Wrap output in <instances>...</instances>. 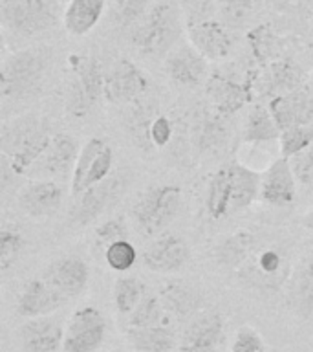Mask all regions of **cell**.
<instances>
[{"label": "cell", "mask_w": 313, "mask_h": 352, "mask_svg": "<svg viewBox=\"0 0 313 352\" xmlns=\"http://www.w3.org/2000/svg\"><path fill=\"white\" fill-rule=\"evenodd\" d=\"M115 184H117L115 180L106 178L95 186L88 187L79 195V202H77V209L73 213L77 224H88L103 213V209L106 208V204L110 202V198L114 195Z\"/></svg>", "instance_id": "cb8c5ba5"}, {"label": "cell", "mask_w": 313, "mask_h": 352, "mask_svg": "<svg viewBox=\"0 0 313 352\" xmlns=\"http://www.w3.org/2000/svg\"><path fill=\"white\" fill-rule=\"evenodd\" d=\"M255 252H257V236L251 231L240 230L225 236L214 250V255L222 266L238 270L249 261Z\"/></svg>", "instance_id": "7402d4cb"}, {"label": "cell", "mask_w": 313, "mask_h": 352, "mask_svg": "<svg viewBox=\"0 0 313 352\" xmlns=\"http://www.w3.org/2000/svg\"><path fill=\"white\" fill-rule=\"evenodd\" d=\"M211 219H224L231 213V170L229 165L222 167L209 182L207 200H205Z\"/></svg>", "instance_id": "83f0119b"}, {"label": "cell", "mask_w": 313, "mask_h": 352, "mask_svg": "<svg viewBox=\"0 0 313 352\" xmlns=\"http://www.w3.org/2000/svg\"><path fill=\"white\" fill-rule=\"evenodd\" d=\"M313 143V125H299L290 126L280 131L279 145L280 153L286 158H293L297 154H301L302 151H306Z\"/></svg>", "instance_id": "e575fe53"}, {"label": "cell", "mask_w": 313, "mask_h": 352, "mask_svg": "<svg viewBox=\"0 0 313 352\" xmlns=\"http://www.w3.org/2000/svg\"><path fill=\"white\" fill-rule=\"evenodd\" d=\"M48 131V123L38 120L35 116L19 118V120L11 121L10 125H5L4 132H2V151L11 158Z\"/></svg>", "instance_id": "ffe728a7"}, {"label": "cell", "mask_w": 313, "mask_h": 352, "mask_svg": "<svg viewBox=\"0 0 313 352\" xmlns=\"http://www.w3.org/2000/svg\"><path fill=\"white\" fill-rule=\"evenodd\" d=\"M126 341L136 352H172L176 345L174 332L165 327H128L126 330Z\"/></svg>", "instance_id": "603a6c76"}, {"label": "cell", "mask_w": 313, "mask_h": 352, "mask_svg": "<svg viewBox=\"0 0 313 352\" xmlns=\"http://www.w3.org/2000/svg\"><path fill=\"white\" fill-rule=\"evenodd\" d=\"M231 170V213L249 208L257 197H260V184L262 175L251 167L233 162Z\"/></svg>", "instance_id": "d6986e66"}, {"label": "cell", "mask_w": 313, "mask_h": 352, "mask_svg": "<svg viewBox=\"0 0 313 352\" xmlns=\"http://www.w3.org/2000/svg\"><path fill=\"white\" fill-rule=\"evenodd\" d=\"M187 258H189V246L178 235H161L150 242L143 252L145 268L158 274H170L183 268Z\"/></svg>", "instance_id": "4fadbf2b"}, {"label": "cell", "mask_w": 313, "mask_h": 352, "mask_svg": "<svg viewBox=\"0 0 313 352\" xmlns=\"http://www.w3.org/2000/svg\"><path fill=\"white\" fill-rule=\"evenodd\" d=\"M295 192L297 176L291 167V160L280 156L262 173L260 198L269 206L284 208L295 200Z\"/></svg>", "instance_id": "9c48e42d"}, {"label": "cell", "mask_w": 313, "mask_h": 352, "mask_svg": "<svg viewBox=\"0 0 313 352\" xmlns=\"http://www.w3.org/2000/svg\"><path fill=\"white\" fill-rule=\"evenodd\" d=\"M148 136L156 147H165L172 138V125L165 116H158L148 126Z\"/></svg>", "instance_id": "7dc6e473"}, {"label": "cell", "mask_w": 313, "mask_h": 352, "mask_svg": "<svg viewBox=\"0 0 313 352\" xmlns=\"http://www.w3.org/2000/svg\"><path fill=\"white\" fill-rule=\"evenodd\" d=\"M291 302L301 316L313 314V261H308L291 277Z\"/></svg>", "instance_id": "f546056e"}, {"label": "cell", "mask_w": 313, "mask_h": 352, "mask_svg": "<svg viewBox=\"0 0 313 352\" xmlns=\"http://www.w3.org/2000/svg\"><path fill=\"white\" fill-rule=\"evenodd\" d=\"M106 323L97 308H79L65 330L62 352H95L103 345Z\"/></svg>", "instance_id": "8992f818"}, {"label": "cell", "mask_w": 313, "mask_h": 352, "mask_svg": "<svg viewBox=\"0 0 313 352\" xmlns=\"http://www.w3.org/2000/svg\"><path fill=\"white\" fill-rule=\"evenodd\" d=\"M290 160L297 180L301 182L304 187L313 189V143L306 151H302L301 154H297V156Z\"/></svg>", "instance_id": "b9f144b4"}, {"label": "cell", "mask_w": 313, "mask_h": 352, "mask_svg": "<svg viewBox=\"0 0 313 352\" xmlns=\"http://www.w3.org/2000/svg\"><path fill=\"white\" fill-rule=\"evenodd\" d=\"M62 204V189L55 182H32L19 195V206L27 217L46 219L59 209Z\"/></svg>", "instance_id": "2e32d148"}, {"label": "cell", "mask_w": 313, "mask_h": 352, "mask_svg": "<svg viewBox=\"0 0 313 352\" xmlns=\"http://www.w3.org/2000/svg\"><path fill=\"white\" fill-rule=\"evenodd\" d=\"M180 33L181 21L176 6L159 2L139 19L132 38L143 54L161 55L174 48Z\"/></svg>", "instance_id": "6da1fadb"}, {"label": "cell", "mask_w": 313, "mask_h": 352, "mask_svg": "<svg viewBox=\"0 0 313 352\" xmlns=\"http://www.w3.org/2000/svg\"><path fill=\"white\" fill-rule=\"evenodd\" d=\"M70 63L77 74L76 85L81 88L88 103L93 104L101 96H104V76L101 65L95 57H79L71 55Z\"/></svg>", "instance_id": "d4e9b609"}, {"label": "cell", "mask_w": 313, "mask_h": 352, "mask_svg": "<svg viewBox=\"0 0 313 352\" xmlns=\"http://www.w3.org/2000/svg\"><path fill=\"white\" fill-rule=\"evenodd\" d=\"M224 340V319L214 312H202L187 323L180 352H220Z\"/></svg>", "instance_id": "52a82bcc"}, {"label": "cell", "mask_w": 313, "mask_h": 352, "mask_svg": "<svg viewBox=\"0 0 313 352\" xmlns=\"http://www.w3.org/2000/svg\"><path fill=\"white\" fill-rule=\"evenodd\" d=\"M136 248L128 239H121L104 250V261L115 272H128L136 264Z\"/></svg>", "instance_id": "d590c367"}, {"label": "cell", "mask_w": 313, "mask_h": 352, "mask_svg": "<svg viewBox=\"0 0 313 352\" xmlns=\"http://www.w3.org/2000/svg\"><path fill=\"white\" fill-rule=\"evenodd\" d=\"M207 98L220 116H229L249 103L251 88L238 85L224 76H213L207 81Z\"/></svg>", "instance_id": "ac0fdd59"}, {"label": "cell", "mask_w": 313, "mask_h": 352, "mask_svg": "<svg viewBox=\"0 0 313 352\" xmlns=\"http://www.w3.org/2000/svg\"><path fill=\"white\" fill-rule=\"evenodd\" d=\"M312 94H313V82H312Z\"/></svg>", "instance_id": "681fc988"}, {"label": "cell", "mask_w": 313, "mask_h": 352, "mask_svg": "<svg viewBox=\"0 0 313 352\" xmlns=\"http://www.w3.org/2000/svg\"><path fill=\"white\" fill-rule=\"evenodd\" d=\"M48 48L21 50L8 57L0 74L2 98L22 99L32 96L43 81L44 72L48 68Z\"/></svg>", "instance_id": "7a4b0ae2"}, {"label": "cell", "mask_w": 313, "mask_h": 352, "mask_svg": "<svg viewBox=\"0 0 313 352\" xmlns=\"http://www.w3.org/2000/svg\"><path fill=\"white\" fill-rule=\"evenodd\" d=\"M165 68L170 79L181 87H196L205 79L207 59L192 44H181L170 50Z\"/></svg>", "instance_id": "5bb4252c"}, {"label": "cell", "mask_w": 313, "mask_h": 352, "mask_svg": "<svg viewBox=\"0 0 313 352\" xmlns=\"http://www.w3.org/2000/svg\"><path fill=\"white\" fill-rule=\"evenodd\" d=\"M181 208V189L176 186L150 187L136 204L134 217L145 235H156L174 220Z\"/></svg>", "instance_id": "277c9868"}, {"label": "cell", "mask_w": 313, "mask_h": 352, "mask_svg": "<svg viewBox=\"0 0 313 352\" xmlns=\"http://www.w3.org/2000/svg\"><path fill=\"white\" fill-rule=\"evenodd\" d=\"M165 318V307L161 302V297L150 296V294H145L143 299L139 301L134 312L128 316V327H156V324H161Z\"/></svg>", "instance_id": "836d02e7"}, {"label": "cell", "mask_w": 313, "mask_h": 352, "mask_svg": "<svg viewBox=\"0 0 313 352\" xmlns=\"http://www.w3.org/2000/svg\"><path fill=\"white\" fill-rule=\"evenodd\" d=\"M165 310L176 314V316H191L200 307V297L187 286L170 283L159 294Z\"/></svg>", "instance_id": "1f68e13d"}, {"label": "cell", "mask_w": 313, "mask_h": 352, "mask_svg": "<svg viewBox=\"0 0 313 352\" xmlns=\"http://www.w3.org/2000/svg\"><path fill=\"white\" fill-rule=\"evenodd\" d=\"M148 2L150 0H114L115 21L119 22L121 26L134 24L145 15Z\"/></svg>", "instance_id": "ab89813d"}, {"label": "cell", "mask_w": 313, "mask_h": 352, "mask_svg": "<svg viewBox=\"0 0 313 352\" xmlns=\"http://www.w3.org/2000/svg\"><path fill=\"white\" fill-rule=\"evenodd\" d=\"M43 279L57 288L60 294H65L68 299L77 297L88 285L90 279V270L86 263L79 257H62L55 261L44 270Z\"/></svg>", "instance_id": "9a60e30c"}, {"label": "cell", "mask_w": 313, "mask_h": 352, "mask_svg": "<svg viewBox=\"0 0 313 352\" xmlns=\"http://www.w3.org/2000/svg\"><path fill=\"white\" fill-rule=\"evenodd\" d=\"M77 154L79 153H77L76 140L66 134H57L51 138L48 151L43 154L44 162L40 169L48 175H66L71 165H76Z\"/></svg>", "instance_id": "484cf974"}, {"label": "cell", "mask_w": 313, "mask_h": 352, "mask_svg": "<svg viewBox=\"0 0 313 352\" xmlns=\"http://www.w3.org/2000/svg\"><path fill=\"white\" fill-rule=\"evenodd\" d=\"M112 162H114V154H112V148L106 147L103 153L99 154L95 162L92 164L90 170H88L86 180H84V189L95 186L99 182H103L108 178L110 169H112Z\"/></svg>", "instance_id": "7bdbcfd3"}, {"label": "cell", "mask_w": 313, "mask_h": 352, "mask_svg": "<svg viewBox=\"0 0 313 352\" xmlns=\"http://www.w3.org/2000/svg\"><path fill=\"white\" fill-rule=\"evenodd\" d=\"M264 352H266V351H264Z\"/></svg>", "instance_id": "f907efd6"}, {"label": "cell", "mask_w": 313, "mask_h": 352, "mask_svg": "<svg viewBox=\"0 0 313 352\" xmlns=\"http://www.w3.org/2000/svg\"><path fill=\"white\" fill-rule=\"evenodd\" d=\"M262 338L257 330L251 327H242L236 332L235 343H233V352H264Z\"/></svg>", "instance_id": "bcb514c9"}, {"label": "cell", "mask_w": 313, "mask_h": 352, "mask_svg": "<svg viewBox=\"0 0 313 352\" xmlns=\"http://www.w3.org/2000/svg\"><path fill=\"white\" fill-rule=\"evenodd\" d=\"M104 148H106V143L103 140H99V138L88 140L81 147V151L77 154L73 170H71V195L73 197H79L84 191V180H86L88 170H90L95 158L103 153Z\"/></svg>", "instance_id": "4dcf8cb0"}, {"label": "cell", "mask_w": 313, "mask_h": 352, "mask_svg": "<svg viewBox=\"0 0 313 352\" xmlns=\"http://www.w3.org/2000/svg\"><path fill=\"white\" fill-rule=\"evenodd\" d=\"M21 341L27 352H57L62 349L65 330L48 316L32 318L22 324Z\"/></svg>", "instance_id": "e0dca14e"}, {"label": "cell", "mask_w": 313, "mask_h": 352, "mask_svg": "<svg viewBox=\"0 0 313 352\" xmlns=\"http://www.w3.org/2000/svg\"><path fill=\"white\" fill-rule=\"evenodd\" d=\"M126 228L123 224V220L121 219H112V220H106L104 224H101L95 230V244L99 248H106L110 244H114V242L121 241V239H126Z\"/></svg>", "instance_id": "60d3db41"}, {"label": "cell", "mask_w": 313, "mask_h": 352, "mask_svg": "<svg viewBox=\"0 0 313 352\" xmlns=\"http://www.w3.org/2000/svg\"><path fill=\"white\" fill-rule=\"evenodd\" d=\"M249 44H251L253 54L257 55L260 60H268L271 57L277 55L279 52V46H277V41H275V35L271 32V28L269 26H258L255 28L249 35Z\"/></svg>", "instance_id": "f35d334b"}, {"label": "cell", "mask_w": 313, "mask_h": 352, "mask_svg": "<svg viewBox=\"0 0 313 352\" xmlns=\"http://www.w3.org/2000/svg\"><path fill=\"white\" fill-rule=\"evenodd\" d=\"M106 0H70L65 10V28L70 35L81 37L97 26Z\"/></svg>", "instance_id": "44dd1931"}, {"label": "cell", "mask_w": 313, "mask_h": 352, "mask_svg": "<svg viewBox=\"0 0 313 352\" xmlns=\"http://www.w3.org/2000/svg\"><path fill=\"white\" fill-rule=\"evenodd\" d=\"M269 112L273 114L280 131L290 126L312 125L313 121V94L306 87L293 92L275 96L269 103Z\"/></svg>", "instance_id": "30bf717a"}, {"label": "cell", "mask_w": 313, "mask_h": 352, "mask_svg": "<svg viewBox=\"0 0 313 352\" xmlns=\"http://www.w3.org/2000/svg\"><path fill=\"white\" fill-rule=\"evenodd\" d=\"M290 257L277 246L257 250L249 261L238 268V277L247 286L260 292H279L290 280Z\"/></svg>", "instance_id": "3957f363"}, {"label": "cell", "mask_w": 313, "mask_h": 352, "mask_svg": "<svg viewBox=\"0 0 313 352\" xmlns=\"http://www.w3.org/2000/svg\"><path fill=\"white\" fill-rule=\"evenodd\" d=\"M306 76L295 60L277 59L268 68V85L277 96L304 87Z\"/></svg>", "instance_id": "4316f807"}, {"label": "cell", "mask_w": 313, "mask_h": 352, "mask_svg": "<svg viewBox=\"0 0 313 352\" xmlns=\"http://www.w3.org/2000/svg\"><path fill=\"white\" fill-rule=\"evenodd\" d=\"M145 296V285L137 277H123L114 285L115 310L123 316H130Z\"/></svg>", "instance_id": "d6a6232c"}, {"label": "cell", "mask_w": 313, "mask_h": 352, "mask_svg": "<svg viewBox=\"0 0 313 352\" xmlns=\"http://www.w3.org/2000/svg\"><path fill=\"white\" fill-rule=\"evenodd\" d=\"M148 87L147 77L130 59H117L104 74V98L110 103H126L141 96Z\"/></svg>", "instance_id": "ba28073f"}, {"label": "cell", "mask_w": 313, "mask_h": 352, "mask_svg": "<svg viewBox=\"0 0 313 352\" xmlns=\"http://www.w3.org/2000/svg\"><path fill=\"white\" fill-rule=\"evenodd\" d=\"M189 41L207 60H222L233 52V35L224 22L207 19L187 26Z\"/></svg>", "instance_id": "8fae6325"}, {"label": "cell", "mask_w": 313, "mask_h": 352, "mask_svg": "<svg viewBox=\"0 0 313 352\" xmlns=\"http://www.w3.org/2000/svg\"><path fill=\"white\" fill-rule=\"evenodd\" d=\"M280 138V129L269 109L255 107L249 112L244 126V142L246 143H268Z\"/></svg>", "instance_id": "f1b7e54d"}, {"label": "cell", "mask_w": 313, "mask_h": 352, "mask_svg": "<svg viewBox=\"0 0 313 352\" xmlns=\"http://www.w3.org/2000/svg\"><path fill=\"white\" fill-rule=\"evenodd\" d=\"M255 8V0H218V10L225 26H244Z\"/></svg>", "instance_id": "8d00e7d4"}, {"label": "cell", "mask_w": 313, "mask_h": 352, "mask_svg": "<svg viewBox=\"0 0 313 352\" xmlns=\"http://www.w3.org/2000/svg\"><path fill=\"white\" fill-rule=\"evenodd\" d=\"M225 136V126L222 120H205L198 131V143L202 148L216 147L218 143H222Z\"/></svg>", "instance_id": "f6af8a7d"}, {"label": "cell", "mask_w": 313, "mask_h": 352, "mask_svg": "<svg viewBox=\"0 0 313 352\" xmlns=\"http://www.w3.org/2000/svg\"><path fill=\"white\" fill-rule=\"evenodd\" d=\"M22 248H24V239L19 231L10 230V228L0 231V270L2 272H8L15 264Z\"/></svg>", "instance_id": "74e56055"}, {"label": "cell", "mask_w": 313, "mask_h": 352, "mask_svg": "<svg viewBox=\"0 0 313 352\" xmlns=\"http://www.w3.org/2000/svg\"><path fill=\"white\" fill-rule=\"evenodd\" d=\"M302 226L308 228V230H313V209L312 211H308V213L302 217Z\"/></svg>", "instance_id": "c3c4849f"}, {"label": "cell", "mask_w": 313, "mask_h": 352, "mask_svg": "<svg viewBox=\"0 0 313 352\" xmlns=\"http://www.w3.org/2000/svg\"><path fill=\"white\" fill-rule=\"evenodd\" d=\"M2 24L13 33L32 37L54 26L55 11L48 0H4Z\"/></svg>", "instance_id": "5b68a950"}, {"label": "cell", "mask_w": 313, "mask_h": 352, "mask_svg": "<svg viewBox=\"0 0 313 352\" xmlns=\"http://www.w3.org/2000/svg\"><path fill=\"white\" fill-rule=\"evenodd\" d=\"M70 299L49 285L48 280L37 277V279L30 280L26 288L22 290L19 302H16V312L26 319L43 318V316L59 310Z\"/></svg>", "instance_id": "7c38bea8"}, {"label": "cell", "mask_w": 313, "mask_h": 352, "mask_svg": "<svg viewBox=\"0 0 313 352\" xmlns=\"http://www.w3.org/2000/svg\"><path fill=\"white\" fill-rule=\"evenodd\" d=\"M187 16V26L194 22L211 19L214 8H218V0H181Z\"/></svg>", "instance_id": "ee69618b"}]
</instances>
